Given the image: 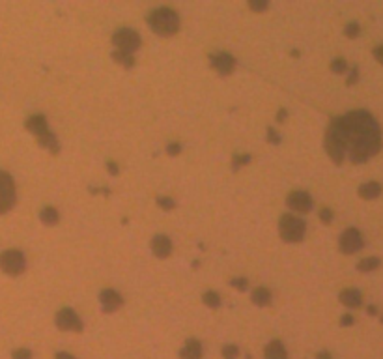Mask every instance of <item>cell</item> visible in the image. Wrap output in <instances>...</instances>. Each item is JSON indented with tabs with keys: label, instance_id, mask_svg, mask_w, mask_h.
Listing matches in <instances>:
<instances>
[{
	"label": "cell",
	"instance_id": "41",
	"mask_svg": "<svg viewBox=\"0 0 383 359\" xmlns=\"http://www.w3.org/2000/svg\"><path fill=\"white\" fill-rule=\"evenodd\" d=\"M368 313H370V314H376V307H368Z\"/></svg>",
	"mask_w": 383,
	"mask_h": 359
},
{
	"label": "cell",
	"instance_id": "16",
	"mask_svg": "<svg viewBox=\"0 0 383 359\" xmlns=\"http://www.w3.org/2000/svg\"><path fill=\"white\" fill-rule=\"evenodd\" d=\"M264 357L266 359H288V352H286L284 344L280 341H271L264 350Z\"/></svg>",
	"mask_w": 383,
	"mask_h": 359
},
{
	"label": "cell",
	"instance_id": "19",
	"mask_svg": "<svg viewBox=\"0 0 383 359\" xmlns=\"http://www.w3.org/2000/svg\"><path fill=\"white\" fill-rule=\"evenodd\" d=\"M40 219H41V223H45V225H49V226L56 225L60 219L58 210L52 208V206H47V208H43L40 212Z\"/></svg>",
	"mask_w": 383,
	"mask_h": 359
},
{
	"label": "cell",
	"instance_id": "26",
	"mask_svg": "<svg viewBox=\"0 0 383 359\" xmlns=\"http://www.w3.org/2000/svg\"><path fill=\"white\" fill-rule=\"evenodd\" d=\"M344 34L348 36V38H357V36L361 34V26L357 23L346 24V28H344Z\"/></svg>",
	"mask_w": 383,
	"mask_h": 359
},
{
	"label": "cell",
	"instance_id": "15",
	"mask_svg": "<svg viewBox=\"0 0 383 359\" xmlns=\"http://www.w3.org/2000/svg\"><path fill=\"white\" fill-rule=\"evenodd\" d=\"M181 359H202V344L197 339H189L180 352Z\"/></svg>",
	"mask_w": 383,
	"mask_h": 359
},
{
	"label": "cell",
	"instance_id": "20",
	"mask_svg": "<svg viewBox=\"0 0 383 359\" xmlns=\"http://www.w3.org/2000/svg\"><path fill=\"white\" fill-rule=\"evenodd\" d=\"M379 266H381V260H379L377 256H368V258H363V260L357 264V270H359L361 273H370V272H376Z\"/></svg>",
	"mask_w": 383,
	"mask_h": 359
},
{
	"label": "cell",
	"instance_id": "39",
	"mask_svg": "<svg viewBox=\"0 0 383 359\" xmlns=\"http://www.w3.org/2000/svg\"><path fill=\"white\" fill-rule=\"evenodd\" d=\"M357 81V70H354L352 71V77L348 79V84H354V82Z\"/></svg>",
	"mask_w": 383,
	"mask_h": 359
},
{
	"label": "cell",
	"instance_id": "24",
	"mask_svg": "<svg viewBox=\"0 0 383 359\" xmlns=\"http://www.w3.org/2000/svg\"><path fill=\"white\" fill-rule=\"evenodd\" d=\"M222 355H225V359H238L239 355V350L236 344H227V346L222 348Z\"/></svg>",
	"mask_w": 383,
	"mask_h": 359
},
{
	"label": "cell",
	"instance_id": "13",
	"mask_svg": "<svg viewBox=\"0 0 383 359\" xmlns=\"http://www.w3.org/2000/svg\"><path fill=\"white\" fill-rule=\"evenodd\" d=\"M151 251L157 258H167L172 253V242L167 236H155L151 240Z\"/></svg>",
	"mask_w": 383,
	"mask_h": 359
},
{
	"label": "cell",
	"instance_id": "17",
	"mask_svg": "<svg viewBox=\"0 0 383 359\" xmlns=\"http://www.w3.org/2000/svg\"><path fill=\"white\" fill-rule=\"evenodd\" d=\"M381 193H383V187L381 184H377V182H366V184H363V186L359 187V197L365 198V200H374V198H377Z\"/></svg>",
	"mask_w": 383,
	"mask_h": 359
},
{
	"label": "cell",
	"instance_id": "7",
	"mask_svg": "<svg viewBox=\"0 0 383 359\" xmlns=\"http://www.w3.org/2000/svg\"><path fill=\"white\" fill-rule=\"evenodd\" d=\"M112 43L116 47V51L133 54L140 47V36L133 28H120L112 36Z\"/></svg>",
	"mask_w": 383,
	"mask_h": 359
},
{
	"label": "cell",
	"instance_id": "28",
	"mask_svg": "<svg viewBox=\"0 0 383 359\" xmlns=\"http://www.w3.org/2000/svg\"><path fill=\"white\" fill-rule=\"evenodd\" d=\"M13 359H32V352L30 350H26V348H19V350H15V352L12 353Z\"/></svg>",
	"mask_w": 383,
	"mask_h": 359
},
{
	"label": "cell",
	"instance_id": "10",
	"mask_svg": "<svg viewBox=\"0 0 383 359\" xmlns=\"http://www.w3.org/2000/svg\"><path fill=\"white\" fill-rule=\"evenodd\" d=\"M286 204H288V208L297 212V214H307V212L312 210V198L305 191L290 193L288 198H286Z\"/></svg>",
	"mask_w": 383,
	"mask_h": 359
},
{
	"label": "cell",
	"instance_id": "9",
	"mask_svg": "<svg viewBox=\"0 0 383 359\" xmlns=\"http://www.w3.org/2000/svg\"><path fill=\"white\" fill-rule=\"evenodd\" d=\"M363 245H365V242H363V236H361V232L357 228L344 230L340 240H338V247H340L344 255H354V253L363 249Z\"/></svg>",
	"mask_w": 383,
	"mask_h": 359
},
{
	"label": "cell",
	"instance_id": "31",
	"mask_svg": "<svg viewBox=\"0 0 383 359\" xmlns=\"http://www.w3.org/2000/svg\"><path fill=\"white\" fill-rule=\"evenodd\" d=\"M247 163H250V156H236L234 157V168L243 167V165H247Z\"/></svg>",
	"mask_w": 383,
	"mask_h": 359
},
{
	"label": "cell",
	"instance_id": "27",
	"mask_svg": "<svg viewBox=\"0 0 383 359\" xmlns=\"http://www.w3.org/2000/svg\"><path fill=\"white\" fill-rule=\"evenodd\" d=\"M236 290H239V292H245V290L249 288V281L245 277H239V279H232V283H230Z\"/></svg>",
	"mask_w": 383,
	"mask_h": 359
},
{
	"label": "cell",
	"instance_id": "8",
	"mask_svg": "<svg viewBox=\"0 0 383 359\" xmlns=\"http://www.w3.org/2000/svg\"><path fill=\"white\" fill-rule=\"evenodd\" d=\"M54 324L60 331H73V333H81L82 331V320L79 318V314L71 309H62L54 316Z\"/></svg>",
	"mask_w": 383,
	"mask_h": 359
},
{
	"label": "cell",
	"instance_id": "42",
	"mask_svg": "<svg viewBox=\"0 0 383 359\" xmlns=\"http://www.w3.org/2000/svg\"><path fill=\"white\" fill-rule=\"evenodd\" d=\"M381 322H383V318H381Z\"/></svg>",
	"mask_w": 383,
	"mask_h": 359
},
{
	"label": "cell",
	"instance_id": "14",
	"mask_svg": "<svg viewBox=\"0 0 383 359\" xmlns=\"http://www.w3.org/2000/svg\"><path fill=\"white\" fill-rule=\"evenodd\" d=\"M340 303L349 309H357V307H361V303H363V295H361L359 290L346 288L340 292Z\"/></svg>",
	"mask_w": 383,
	"mask_h": 359
},
{
	"label": "cell",
	"instance_id": "22",
	"mask_svg": "<svg viewBox=\"0 0 383 359\" xmlns=\"http://www.w3.org/2000/svg\"><path fill=\"white\" fill-rule=\"evenodd\" d=\"M202 302H204V305H206V307L217 309L219 305H221V295L217 294V292H213V290H208V292H204Z\"/></svg>",
	"mask_w": 383,
	"mask_h": 359
},
{
	"label": "cell",
	"instance_id": "5",
	"mask_svg": "<svg viewBox=\"0 0 383 359\" xmlns=\"http://www.w3.org/2000/svg\"><path fill=\"white\" fill-rule=\"evenodd\" d=\"M0 270L12 277H17L26 270V260L24 255L17 249H10L0 253Z\"/></svg>",
	"mask_w": 383,
	"mask_h": 359
},
{
	"label": "cell",
	"instance_id": "18",
	"mask_svg": "<svg viewBox=\"0 0 383 359\" xmlns=\"http://www.w3.org/2000/svg\"><path fill=\"white\" fill-rule=\"evenodd\" d=\"M252 303H256L258 307H266L271 303V292L264 286H258V288L252 290Z\"/></svg>",
	"mask_w": 383,
	"mask_h": 359
},
{
	"label": "cell",
	"instance_id": "3",
	"mask_svg": "<svg viewBox=\"0 0 383 359\" xmlns=\"http://www.w3.org/2000/svg\"><path fill=\"white\" fill-rule=\"evenodd\" d=\"M24 126H26V129H28L30 133H34V137L38 139L40 146H43V148H47V150H51L52 154H58L60 152L58 140H56V137L49 131V128H47V120L43 118V116H30Z\"/></svg>",
	"mask_w": 383,
	"mask_h": 359
},
{
	"label": "cell",
	"instance_id": "23",
	"mask_svg": "<svg viewBox=\"0 0 383 359\" xmlns=\"http://www.w3.org/2000/svg\"><path fill=\"white\" fill-rule=\"evenodd\" d=\"M346 70H348V64H346V60H344V58H335V60L331 62V71H333V73L342 75Z\"/></svg>",
	"mask_w": 383,
	"mask_h": 359
},
{
	"label": "cell",
	"instance_id": "12",
	"mask_svg": "<svg viewBox=\"0 0 383 359\" xmlns=\"http://www.w3.org/2000/svg\"><path fill=\"white\" fill-rule=\"evenodd\" d=\"M99 303H101V309H103L105 313H114V311H118L123 305V300L118 292L107 288L99 294Z\"/></svg>",
	"mask_w": 383,
	"mask_h": 359
},
{
	"label": "cell",
	"instance_id": "30",
	"mask_svg": "<svg viewBox=\"0 0 383 359\" xmlns=\"http://www.w3.org/2000/svg\"><path fill=\"white\" fill-rule=\"evenodd\" d=\"M320 219L324 221L325 225H329L333 221V210H329V208H324L322 212H320Z\"/></svg>",
	"mask_w": 383,
	"mask_h": 359
},
{
	"label": "cell",
	"instance_id": "11",
	"mask_svg": "<svg viewBox=\"0 0 383 359\" xmlns=\"http://www.w3.org/2000/svg\"><path fill=\"white\" fill-rule=\"evenodd\" d=\"M209 60H211V66L215 68V71L217 73H221V75H230L234 71V68H236V60H234V56H230L228 52H217V54H211L209 56Z\"/></svg>",
	"mask_w": 383,
	"mask_h": 359
},
{
	"label": "cell",
	"instance_id": "6",
	"mask_svg": "<svg viewBox=\"0 0 383 359\" xmlns=\"http://www.w3.org/2000/svg\"><path fill=\"white\" fill-rule=\"evenodd\" d=\"M17 191H15V182L8 172L0 170V215L10 212L15 206Z\"/></svg>",
	"mask_w": 383,
	"mask_h": 359
},
{
	"label": "cell",
	"instance_id": "21",
	"mask_svg": "<svg viewBox=\"0 0 383 359\" xmlns=\"http://www.w3.org/2000/svg\"><path fill=\"white\" fill-rule=\"evenodd\" d=\"M112 60H114L116 64L123 66V68H133V66H135L133 54H127V52H122V51L112 52Z\"/></svg>",
	"mask_w": 383,
	"mask_h": 359
},
{
	"label": "cell",
	"instance_id": "36",
	"mask_svg": "<svg viewBox=\"0 0 383 359\" xmlns=\"http://www.w3.org/2000/svg\"><path fill=\"white\" fill-rule=\"evenodd\" d=\"M107 168H109V174H112V176H116V174H118V167H116V163L109 161V163H107Z\"/></svg>",
	"mask_w": 383,
	"mask_h": 359
},
{
	"label": "cell",
	"instance_id": "33",
	"mask_svg": "<svg viewBox=\"0 0 383 359\" xmlns=\"http://www.w3.org/2000/svg\"><path fill=\"white\" fill-rule=\"evenodd\" d=\"M374 58L383 66V45H377L376 49H374Z\"/></svg>",
	"mask_w": 383,
	"mask_h": 359
},
{
	"label": "cell",
	"instance_id": "2",
	"mask_svg": "<svg viewBox=\"0 0 383 359\" xmlns=\"http://www.w3.org/2000/svg\"><path fill=\"white\" fill-rule=\"evenodd\" d=\"M148 24L157 36L169 38V36H174L180 28V17L170 8H157L148 15Z\"/></svg>",
	"mask_w": 383,
	"mask_h": 359
},
{
	"label": "cell",
	"instance_id": "1",
	"mask_svg": "<svg viewBox=\"0 0 383 359\" xmlns=\"http://www.w3.org/2000/svg\"><path fill=\"white\" fill-rule=\"evenodd\" d=\"M324 146L335 165H342L346 157L359 165L381 150V128L368 110H352L333 120L325 131Z\"/></svg>",
	"mask_w": 383,
	"mask_h": 359
},
{
	"label": "cell",
	"instance_id": "35",
	"mask_svg": "<svg viewBox=\"0 0 383 359\" xmlns=\"http://www.w3.org/2000/svg\"><path fill=\"white\" fill-rule=\"evenodd\" d=\"M180 150H181L180 144H169V154H170V156H178Z\"/></svg>",
	"mask_w": 383,
	"mask_h": 359
},
{
	"label": "cell",
	"instance_id": "34",
	"mask_svg": "<svg viewBox=\"0 0 383 359\" xmlns=\"http://www.w3.org/2000/svg\"><path fill=\"white\" fill-rule=\"evenodd\" d=\"M354 322H355V320H354L352 314H344L342 318H340V325H344V327H346V325H352Z\"/></svg>",
	"mask_w": 383,
	"mask_h": 359
},
{
	"label": "cell",
	"instance_id": "4",
	"mask_svg": "<svg viewBox=\"0 0 383 359\" xmlns=\"http://www.w3.org/2000/svg\"><path fill=\"white\" fill-rule=\"evenodd\" d=\"M305 230H307L305 221L296 217V215L286 214L280 217L279 234L286 244H297V242H301L303 237H305Z\"/></svg>",
	"mask_w": 383,
	"mask_h": 359
},
{
	"label": "cell",
	"instance_id": "40",
	"mask_svg": "<svg viewBox=\"0 0 383 359\" xmlns=\"http://www.w3.org/2000/svg\"><path fill=\"white\" fill-rule=\"evenodd\" d=\"M277 118H279V122H284V118H286V110H279V114H277Z\"/></svg>",
	"mask_w": 383,
	"mask_h": 359
},
{
	"label": "cell",
	"instance_id": "25",
	"mask_svg": "<svg viewBox=\"0 0 383 359\" xmlns=\"http://www.w3.org/2000/svg\"><path fill=\"white\" fill-rule=\"evenodd\" d=\"M157 204H159L161 210H165V212H170V210H174V206H176L174 200L169 198V197H159V198H157Z\"/></svg>",
	"mask_w": 383,
	"mask_h": 359
},
{
	"label": "cell",
	"instance_id": "32",
	"mask_svg": "<svg viewBox=\"0 0 383 359\" xmlns=\"http://www.w3.org/2000/svg\"><path fill=\"white\" fill-rule=\"evenodd\" d=\"M267 140H269L271 144H279V142H280V135L277 133L275 129L269 128V129H267Z\"/></svg>",
	"mask_w": 383,
	"mask_h": 359
},
{
	"label": "cell",
	"instance_id": "38",
	"mask_svg": "<svg viewBox=\"0 0 383 359\" xmlns=\"http://www.w3.org/2000/svg\"><path fill=\"white\" fill-rule=\"evenodd\" d=\"M316 359H331V353H329V352H320L318 355H316Z\"/></svg>",
	"mask_w": 383,
	"mask_h": 359
},
{
	"label": "cell",
	"instance_id": "29",
	"mask_svg": "<svg viewBox=\"0 0 383 359\" xmlns=\"http://www.w3.org/2000/svg\"><path fill=\"white\" fill-rule=\"evenodd\" d=\"M249 8L252 10V12H264V10H267V2H266V0H262V2L250 0V2H249Z\"/></svg>",
	"mask_w": 383,
	"mask_h": 359
},
{
	"label": "cell",
	"instance_id": "37",
	"mask_svg": "<svg viewBox=\"0 0 383 359\" xmlns=\"http://www.w3.org/2000/svg\"><path fill=\"white\" fill-rule=\"evenodd\" d=\"M54 359H75L71 353H66V352H58L56 355H54Z\"/></svg>",
	"mask_w": 383,
	"mask_h": 359
}]
</instances>
